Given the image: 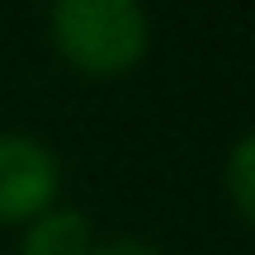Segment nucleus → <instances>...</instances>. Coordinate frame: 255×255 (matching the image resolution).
<instances>
[{
	"instance_id": "obj_1",
	"label": "nucleus",
	"mask_w": 255,
	"mask_h": 255,
	"mask_svg": "<svg viewBox=\"0 0 255 255\" xmlns=\"http://www.w3.org/2000/svg\"><path fill=\"white\" fill-rule=\"evenodd\" d=\"M52 38L81 71L114 76L142 62L151 28L142 0H52Z\"/></svg>"
},
{
	"instance_id": "obj_3",
	"label": "nucleus",
	"mask_w": 255,
	"mask_h": 255,
	"mask_svg": "<svg viewBox=\"0 0 255 255\" xmlns=\"http://www.w3.org/2000/svg\"><path fill=\"white\" fill-rule=\"evenodd\" d=\"M90 222L71 208L43 213L24 237V255H90Z\"/></svg>"
},
{
	"instance_id": "obj_4",
	"label": "nucleus",
	"mask_w": 255,
	"mask_h": 255,
	"mask_svg": "<svg viewBox=\"0 0 255 255\" xmlns=\"http://www.w3.org/2000/svg\"><path fill=\"white\" fill-rule=\"evenodd\" d=\"M227 189H232V203L246 222H255V132L241 137L227 156Z\"/></svg>"
},
{
	"instance_id": "obj_5",
	"label": "nucleus",
	"mask_w": 255,
	"mask_h": 255,
	"mask_svg": "<svg viewBox=\"0 0 255 255\" xmlns=\"http://www.w3.org/2000/svg\"><path fill=\"white\" fill-rule=\"evenodd\" d=\"M90 255H161V251L137 237H119V241H104V246H90Z\"/></svg>"
},
{
	"instance_id": "obj_2",
	"label": "nucleus",
	"mask_w": 255,
	"mask_h": 255,
	"mask_svg": "<svg viewBox=\"0 0 255 255\" xmlns=\"http://www.w3.org/2000/svg\"><path fill=\"white\" fill-rule=\"evenodd\" d=\"M57 156L33 137H0V222L33 218L57 194Z\"/></svg>"
}]
</instances>
